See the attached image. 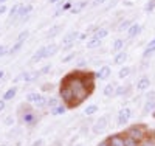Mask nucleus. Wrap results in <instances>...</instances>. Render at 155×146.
<instances>
[{
  "label": "nucleus",
  "mask_w": 155,
  "mask_h": 146,
  "mask_svg": "<svg viewBox=\"0 0 155 146\" xmlns=\"http://www.w3.org/2000/svg\"><path fill=\"white\" fill-rule=\"evenodd\" d=\"M3 76H5V72H3V70H0V79H2Z\"/></svg>",
  "instance_id": "50"
},
{
  "label": "nucleus",
  "mask_w": 155,
  "mask_h": 146,
  "mask_svg": "<svg viewBox=\"0 0 155 146\" xmlns=\"http://www.w3.org/2000/svg\"><path fill=\"white\" fill-rule=\"evenodd\" d=\"M6 2V0H0V3H5Z\"/></svg>",
  "instance_id": "53"
},
{
  "label": "nucleus",
  "mask_w": 155,
  "mask_h": 146,
  "mask_svg": "<svg viewBox=\"0 0 155 146\" xmlns=\"http://www.w3.org/2000/svg\"><path fill=\"white\" fill-rule=\"evenodd\" d=\"M130 117H132V110H130V107H124V109H121L120 110V114H118V126H123V124H126L129 120H130Z\"/></svg>",
  "instance_id": "6"
},
{
  "label": "nucleus",
  "mask_w": 155,
  "mask_h": 146,
  "mask_svg": "<svg viewBox=\"0 0 155 146\" xmlns=\"http://www.w3.org/2000/svg\"><path fill=\"white\" fill-rule=\"evenodd\" d=\"M19 9H20V5H14L11 8V11H9V19H8V22H11L12 20V17H17V14H19Z\"/></svg>",
  "instance_id": "30"
},
{
  "label": "nucleus",
  "mask_w": 155,
  "mask_h": 146,
  "mask_svg": "<svg viewBox=\"0 0 155 146\" xmlns=\"http://www.w3.org/2000/svg\"><path fill=\"white\" fill-rule=\"evenodd\" d=\"M124 143H126V146H140V141L132 138L130 135H124Z\"/></svg>",
  "instance_id": "23"
},
{
  "label": "nucleus",
  "mask_w": 155,
  "mask_h": 146,
  "mask_svg": "<svg viewBox=\"0 0 155 146\" xmlns=\"http://www.w3.org/2000/svg\"><path fill=\"white\" fill-rule=\"evenodd\" d=\"M152 141H153V143H155V131H153V132H152Z\"/></svg>",
  "instance_id": "51"
},
{
  "label": "nucleus",
  "mask_w": 155,
  "mask_h": 146,
  "mask_svg": "<svg viewBox=\"0 0 155 146\" xmlns=\"http://www.w3.org/2000/svg\"><path fill=\"white\" fill-rule=\"evenodd\" d=\"M107 141L110 143V146H126L124 143V137L121 134H113L107 138Z\"/></svg>",
  "instance_id": "9"
},
{
  "label": "nucleus",
  "mask_w": 155,
  "mask_h": 146,
  "mask_svg": "<svg viewBox=\"0 0 155 146\" xmlns=\"http://www.w3.org/2000/svg\"><path fill=\"white\" fill-rule=\"evenodd\" d=\"M22 45H23V41H17L14 45H12V47L9 48V51H8V53H9V55H14V53H17V51L22 48Z\"/></svg>",
  "instance_id": "29"
},
{
  "label": "nucleus",
  "mask_w": 155,
  "mask_h": 146,
  "mask_svg": "<svg viewBox=\"0 0 155 146\" xmlns=\"http://www.w3.org/2000/svg\"><path fill=\"white\" fill-rule=\"evenodd\" d=\"M28 37V31L25 30V31H22L20 34H19V37H17V41H25V39Z\"/></svg>",
  "instance_id": "38"
},
{
  "label": "nucleus",
  "mask_w": 155,
  "mask_h": 146,
  "mask_svg": "<svg viewBox=\"0 0 155 146\" xmlns=\"http://www.w3.org/2000/svg\"><path fill=\"white\" fill-rule=\"evenodd\" d=\"M59 98L65 103L68 107H74V97H73V92L70 90L68 86L62 84L61 89H59Z\"/></svg>",
  "instance_id": "4"
},
{
  "label": "nucleus",
  "mask_w": 155,
  "mask_h": 146,
  "mask_svg": "<svg viewBox=\"0 0 155 146\" xmlns=\"http://www.w3.org/2000/svg\"><path fill=\"white\" fill-rule=\"evenodd\" d=\"M78 37H79V36H78V33H74V31L68 33L67 36H64V39H62V45H71Z\"/></svg>",
  "instance_id": "13"
},
{
  "label": "nucleus",
  "mask_w": 155,
  "mask_h": 146,
  "mask_svg": "<svg viewBox=\"0 0 155 146\" xmlns=\"http://www.w3.org/2000/svg\"><path fill=\"white\" fill-rule=\"evenodd\" d=\"M126 135H130L132 138H135V140H138L141 143V141H144L146 137H147V127L144 124H140V123L132 124L126 131Z\"/></svg>",
  "instance_id": "2"
},
{
  "label": "nucleus",
  "mask_w": 155,
  "mask_h": 146,
  "mask_svg": "<svg viewBox=\"0 0 155 146\" xmlns=\"http://www.w3.org/2000/svg\"><path fill=\"white\" fill-rule=\"evenodd\" d=\"M39 95H41V93H28L27 95V103H36L37 101V98H39Z\"/></svg>",
  "instance_id": "33"
},
{
  "label": "nucleus",
  "mask_w": 155,
  "mask_h": 146,
  "mask_svg": "<svg viewBox=\"0 0 155 146\" xmlns=\"http://www.w3.org/2000/svg\"><path fill=\"white\" fill-rule=\"evenodd\" d=\"M56 51H58V45H54V44H51V45H47V47H45V55H47V58L51 56V55H54Z\"/></svg>",
  "instance_id": "28"
},
{
  "label": "nucleus",
  "mask_w": 155,
  "mask_h": 146,
  "mask_svg": "<svg viewBox=\"0 0 155 146\" xmlns=\"http://www.w3.org/2000/svg\"><path fill=\"white\" fill-rule=\"evenodd\" d=\"M73 58H74V53H70V55H67L65 58L62 59V62H70V61H71Z\"/></svg>",
  "instance_id": "41"
},
{
  "label": "nucleus",
  "mask_w": 155,
  "mask_h": 146,
  "mask_svg": "<svg viewBox=\"0 0 155 146\" xmlns=\"http://www.w3.org/2000/svg\"><path fill=\"white\" fill-rule=\"evenodd\" d=\"M12 121H14V120H12V117H11V115L5 118V124H6V126H11V124H12Z\"/></svg>",
  "instance_id": "42"
},
{
  "label": "nucleus",
  "mask_w": 155,
  "mask_h": 146,
  "mask_svg": "<svg viewBox=\"0 0 155 146\" xmlns=\"http://www.w3.org/2000/svg\"><path fill=\"white\" fill-rule=\"evenodd\" d=\"M44 58H47V55H45V47H41V48H39L34 55L31 56V62H39V61L44 59Z\"/></svg>",
  "instance_id": "15"
},
{
  "label": "nucleus",
  "mask_w": 155,
  "mask_h": 146,
  "mask_svg": "<svg viewBox=\"0 0 155 146\" xmlns=\"http://www.w3.org/2000/svg\"><path fill=\"white\" fill-rule=\"evenodd\" d=\"M140 31H141V25H138V23H132L130 25V28L127 30V37H135V36H138L140 34Z\"/></svg>",
  "instance_id": "14"
},
{
  "label": "nucleus",
  "mask_w": 155,
  "mask_h": 146,
  "mask_svg": "<svg viewBox=\"0 0 155 146\" xmlns=\"http://www.w3.org/2000/svg\"><path fill=\"white\" fill-rule=\"evenodd\" d=\"M44 144V140L42 138H39V140H36L34 143H33V146H42Z\"/></svg>",
  "instance_id": "44"
},
{
  "label": "nucleus",
  "mask_w": 155,
  "mask_h": 146,
  "mask_svg": "<svg viewBox=\"0 0 155 146\" xmlns=\"http://www.w3.org/2000/svg\"><path fill=\"white\" fill-rule=\"evenodd\" d=\"M112 73V69L109 67V65H102V67L96 72V78L98 79H107Z\"/></svg>",
  "instance_id": "11"
},
{
  "label": "nucleus",
  "mask_w": 155,
  "mask_h": 146,
  "mask_svg": "<svg viewBox=\"0 0 155 146\" xmlns=\"http://www.w3.org/2000/svg\"><path fill=\"white\" fill-rule=\"evenodd\" d=\"M68 8H71V3H65V5L62 6V11H64V9H68Z\"/></svg>",
  "instance_id": "49"
},
{
  "label": "nucleus",
  "mask_w": 155,
  "mask_h": 146,
  "mask_svg": "<svg viewBox=\"0 0 155 146\" xmlns=\"http://www.w3.org/2000/svg\"><path fill=\"white\" fill-rule=\"evenodd\" d=\"M16 93H17V87H11V89H8V90L5 92L3 100H5V101H11L12 98L16 97Z\"/></svg>",
  "instance_id": "17"
},
{
  "label": "nucleus",
  "mask_w": 155,
  "mask_h": 146,
  "mask_svg": "<svg viewBox=\"0 0 155 146\" xmlns=\"http://www.w3.org/2000/svg\"><path fill=\"white\" fill-rule=\"evenodd\" d=\"M107 34H109V31H107L106 28H99V30H96V31H95L93 37L99 39V41H102V39H104V37H107Z\"/></svg>",
  "instance_id": "21"
},
{
  "label": "nucleus",
  "mask_w": 155,
  "mask_h": 146,
  "mask_svg": "<svg viewBox=\"0 0 155 146\" xmlns=\"http://www.w3.org/2000/svg\"><path fill=\"white\" fill-rule=\"evenodd\" d=\"M22 109H25V110H22V114H20V120L27 124V126L36 124V123H37V115L33 112V109L30 107L28 104H27V106H22Z\"/></svg>",
  "instance_id": "3"
},
{
  "label": "nucleus",
  "mask_w": 155,
  "mask_h": 146,
  "mask_svg": "<svg viewBox=\"0 0 155 146\" xmlns=\"http://www.w3.org/2000/svg\"><path fill=\"white\" fill-rule=\"evenodd\" d=\"M109 115H102L99 120H96V123L93 124V132L95 134H98V132H101V131H104L106 127H107V124H109Z\"/></svg>",
  "instance_id": "7"
},
{
  "label": "nucleus",
  "mask_w": 155,
  "mask_h": 146,
  "mask_svg": "<svg viewBox=\"0 0 155 146\" xmlns=\"http://www.w3.org/2000/svg\"><path fill=\"white\" fill-rule=\"evenodd\" d=\"M5 103H6L5 100H0V112H2V110L5 109Z\"/></svg>",
  "instance_id": "45"
},
{
  "label": "nucleus",
  "mask_w": 155,
  "mask_h": 146,
  "mask_svg": "<svg viewBox=\"0 0 155 146\" xmlns=\"http://www.w3.org/2000/svg\"><path fill=\"white\" fill-rule=\"evenodd\" d=\"M129 73H130V69H129V67H123V69L120 70L118 76H120V78H126V76H129Z\"/></svg>",
  "instance_id": "35"
},
{
  "label": "nucleus",
  "mask_w": 155,
  "mask_h": 146,
  "mask_svg": "<svg viewBox=\"0 0 155 146\" xmlns=\"http://www.w3.org/2000/svg\"><path fill=\"white\" fill-rule=\"evenodd\" d=\"M153 110H155V92H150V95H147V101L143 107V114L147 115Z\"/></svg>",
  "instance_id": "8"
},
{
  "label": "nucleus",
  "mask_w": 155,
  "mask_h": 146,
  "mask_svg": "<svg viewBox=\"0 0 155 146\" xmlns=\"http://www.w3.org/2000/svg\"><path fill=\"white\" fill-rule=\"evenodd\" d=\"M106 0H92V3L93 5H101V3H104Z\"/></svg>",
  "instance_id": "46"
},
{
  "label": "nucleus",
  "mask_w": 155,
  "mask_h": 146,
  "mask_svg": "<svg viewBox=\"0 0 155 146\" xmlns=\"http://www.w3.org/2000/svg\"><path fill=\"white\" fill-rule=\"evenodd\" d=\"M58 2V0H50V3H56Z\"/></svg>",
  "instance_id": "52"
},
{
  "label": "nucleus",
  "mask_w": 155,
  "mask_h": 146,
  "mask_svg": "<svg viewBox=\"0 0 155 146\" xmlns=\"http://www.w3.org/2000/svg\"><path fill=\"white\" fill-rule=\"evenodd\" d=\"M115 92H116L115 86H113V84H107V86L104 87V97H113Z\"/></svg>",
  "instance_id": "22"
},
{
  "label": "nucleus",
  "mask_w": 155,
  "mask_h": 146,
  "mask_svg": "<svg viewBox=\"0 0 155 146\" xmlns=\"http://www.w3.org/2000/svg\"><path fill=\"white\" fill-rule=\"evenodd\" d=\"M9 50L6 48V45H0V56H3V55H6Z\"/></svg>",
  "instance_id": "40"
},
{
  "label": "nucleus",
  "mask_w": 155,
  "mask_h": 146,
  "mask_svg": "<svg viewBox=\"0 0 155 146\" xmlns=\"http://www.w3.org/2000/svg\"><path fill=\"white\" fill-rule=\"evenodd\" d=\"M140 146H155V143H153L152 140H147V138H146L144 141H141V143H140Z\"/></svg>",
  "instance_id": "39"
},
{
  "label": "nucleus",
  "mask_w": 155,
  "mask_h": 146,
  "mask_svg": "<svg viewBox=\"0 0 155 146\" xmlns=\"http://www.w3.org/2000/svg\"><path fill=\"white\" fill-rule=\"evenodd\" d=\"M98 146H110V143H109L107 140H104V141H101V143H99Z\"/></svg>",
  "instance_id": "47"
},
{
  "label": "nucleus",
  "mask_w": 155,
  "mask_h": 146,
  "mask_svg": "<svg viewBox=\"0 0 155 146\" xmlns=\"http://www.w3.org/2000/svg\"><path fill=\"white\" fill-rule=\"evenodd\" d=\"M70 87V90L73 92V97H74V107L76 106H79L85 98H88L90 95V89H87V84H85V78L79 76V75H68L65 79H64V83Z\"/></svg>",
  "instance_id": "1"
},
{
  "label": "nucleus",
  "mask_w": 155,
  "mask_h": 146,
  "mask_svg": "<svg viewBox=\"0 0 155 146\" xmlns=\"http://www.w3.org/2000/svg\"><path fill=\"white\" fill-rule=\"evenodd\" d=\"M5 11H6V6H3V5H0V14H3Z\"/></svg>",
  "instance_id": "48"
},
{
  "label": "nucleus",
  "mask_w": 155,
  "mask_h": 146,
  "mask_svg": "<svg viewBox=\"0 0 155 146\" xmlns=\"http://www.w3.org/2000/svg\"><path fill=\"white\" fill-rule=\"evenodd\" d=\"M144 9H146V11H149V12H150V11H153V9H155V0H149L147 5L144 6Z\"/></svg>",
  "instance_id": "36"
},
{
  "label": "nucleus",
  "mask_w": 155,
  "mask_h": 146,
  "mask_svg": "<svg viewBox=\"0 0 155 146\" xmlns=\"http://www.w3.org/2000/svg\"><path fill=\"white\" fill-rule=\"evenodd\" d=\"M126 92H127V89H126L124 86H121V87H118V89H116L115 95H116V97H121V95H124V93H126Z\"/></svg>",
  "instance_id": "37"
},
{
  "label": "nucleus",
  "mask_w": 155,
  "mask_h": 146,
  "mask_svg": "<svg viewBox=\"0 0 155 146\" xmlns=\"http://www.w3.org/2000/svg\"><path fill=\"white\" fill-rule=\"evenodd\" d=\"M99 45H101V41H99V39H96V37H92V39L87 42V48H96V47H99Z\"/></svg>",
  "instance_id": "31"
},
{
  "label": "nucleus",
  "mask_w": 155,
  "mask_h": 146,
  "mask_svg": "<svg viewBox=\"0 0 155 146\" xmlns=\"http://www.w3.org/2000/svg\"><path fill=\"white\" fill-rule=\"evenodd\" d=\"M85 6H87V2H84V0H82V2H76L74 5H71L70 12H71V14H78V12H81Z\"/></svg>",
  "instance_id": "16"
},
{
  "label": "nucleus",
  "mask_w": 155,
  "mask_h": 146,
  "mask_svg": "<svg viewBox=\"0 0 155 146\" xmlns=\"http://www.w3.org/2000/svg\"><path fill=\"white\" fill-rule=\"evenodd\" d=\"M39 76H41V70H37V72H22V73L14 79V83H17V81H27V83H30V81H34V79H37Z\"/></svg>",
  "instance_id": "5"
},
{
  "label": "nucleus",
  "mask_w": 155,
  "mask_h": 146,
  "mask_svg": "<svg viewBox=\"0 0 155 146\" xmlns=\"http://www.w3.org/2000/svg\"><path fill=\"white\" fill-rule=\"evenodd\" d=\"M126 42L123 41V39H116V41L113 42V51H121L124 48Z\"/></svg>",
  "instance_id": "26"
},
{
  "label": "nucleus",
  "mask_w": 155,
  "mask_h": 146,
  "mask_svg": "<svg viewBox=\"0 0 155 146\" xmlns=\"http://www.w3.org/2000/svg\"><path fill=\"white\" fill-rule=\"evenodd\" d=\"M31 11H33V6H31V5H27V6H22V5H20V9H19V14H17V17L20 19V22H19V23L25 22V19H27V16L30 14Z\"/></svg>",
  "instance_id": "10"
},
{
  "label": "nucleus",
  "mask_w": 155,
  "mask_h": 146,
  "mask_svg": "<svg viewBox=\"0 0 155 146\" xmlns=\"http://www.w3.org/2000/svg\"><path fill=\"white\" fill-rule=\"evenodd\" d=\"M126 59H127V53H126V51H120L118 55L115 56V61H113V62L120 65V64H124Z\"/></svg>",
  "instance_id": "20"
},
{
  "label": "nucleus",
  "mask_w": 155,
  "mask_h": 146,
  "mask_svg": "<svg viewBox=\"0 0 155 146\" xmlns=\"http://www.w3.org/2000/svg\"><path fill=\"white\" fill-rule=\"evenodd\" d=\"M150 87V79L147 76H143V78H140L138 79V83H137V90H147Z\"/></svg>",
  "instance_id": "12"
},
{
  "label": "nucleus",
  "mask_w": 155,
  "mask_h": 146,
  "mask_svg": "<svg viewBox=\"0 0 155 146\" xmlns=\"http://www.w3.org/2000/svg\"><path fill=\"white\" fill-rule=\"evenodd\" d=\"M47 103H48V100L44 97V95H39V98H37V101L34 103V106L37 109H41V107H44V106H47Z\"/></svg>",
  "instance_id": "24"
},
{
  "label": "nucleus",
  "mask_w": 155,
  "mask_h": 146,
  "mask_svg": "<svg viewBox=\"0 0 155 146\" xmlns=\"http://www.w3.org/2000/svg\"><path fill=\"white\" fill-rule=\"evenodd\" d=\"M65 106H62V104H59V106H56L54 109H51L50 110V114L53 115V117H58V115H62V114H65Z\"/></svg>",
  "instance_id": "18"
},
{
  "label": "nucleus",
  "mask_w": 155,
  "mask_h": 146,
  "mask_svg": "<svg viewBox=\"0 0 155 146\" xmlns=\"http://www.w3.org/2000/svg\"><path fill=\"white\" fill-rule=\"evenodd\" d=\"M153 51H155V37L147 44V47H146V50H144V53H143V56H149V55H152Z\"/></svg>",
  "instance_id": "19"
},
{
  "label": "nucleus",
  "mask_w": 155,
  "mask_h": 146,
  "mask_svg": "<svg viewBox=\"0 0 155 146\" xmlns=\"http://www.w3.org/2000/svg\"><path fill=\"white\" fill-rule=\"evenodd\" d=\"M98 109H99V107H98L96 104H90V106H87V107L84 109V114H85V115H93V114L98 112Z\"/></svg>",
  "instance_id": "25"
},
{
  "label": "nucleus",
  "mask_w": 155,
  "mask_h": 146,
  "mask_svg": "<svg viewBox=\"0 0 155 146\" xmlns=\"http://www.w3.org/2000/svg\"><path fill=\"white\" fill-rule=\"evenodd\" d=\"M130 20H123L121 23H120V26H118V30H129L130 28Z\"/></svg>",
  "instance_id": "34"
},
{
  "label": "nucleus",
  "mask_w": 155,
  "mask_h": 146,
  "mask_svg": "<svg viewBox=\"0 0 155 146\" xmlns=\"http://www.w3.org/2000/svg\"><path fill=\"white\" fill-rule=\"evenodd\" d=\"M62 30V26L61 25H56V26H53V28H50L48 30V33H47V37H54V36H58V33Z\"/></svg>",
  "instance_id": "27"
},
{
  "label": "nucleus",
  "mask_w": 155,
  "mask_h": 146,
  "mask_svg": "<svg viewBox=\"0 0 155 146\" xmlns=\"http://www.w3.org/2000/svg\"><path fill=\"white\" fill-rule=\"evenodd\" d=\"M51 67H50V64L48 65H45V67L44 69H41V75H45V73H48V70H50Z\"/></svg>",
  "instance_id": "43"
},
{
  "label": "nucleus",
  "mask_w": 155,
  "mask_h": 146,
  "mask_svg": "<svg viewBox=\"0 0 155 146\" xmlns=\"http://www.w3.org/2000/svg\"><path fill=\"white\" fill-rule=\"evenodd\" d=\"M47 106H48L50 109H54L56 106H59V98H50L48 103H47Z\"/></svg>",
  "instance_id": "32"
}]
</instances>
